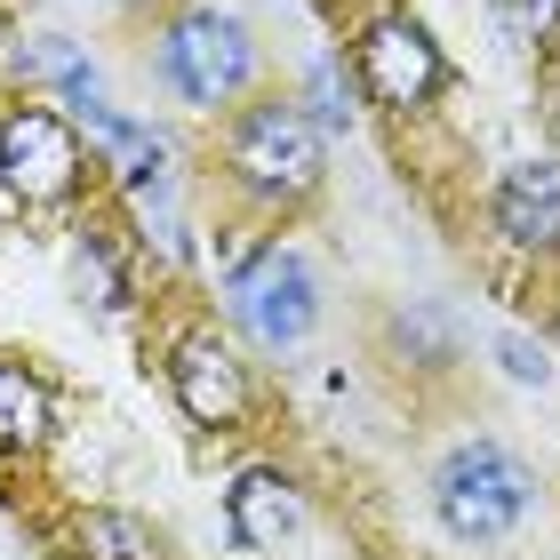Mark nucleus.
<instances>
[{
    "label": "nucleus",
    "instance_id": "1",
    "mask_svg": "<svg viewBox=\"0 0 560 560\" xmlns=\"http://www.w3.org/2000/svg\"><path fill=\"white\" fill-rule=\"evenodd\" d=\"M224 176L265 209L304 200L320 185V129L296 105H248L233 120V137H224Z\"/></svg>",
    "mask_w": 560,
    "mask_h": 560
},
{
    "label": "nucleus",
    "instance_id": "2",
    "mask_svg": "<svg viewBox=\"0 0 560 560\" xmlns=\"http://www.w3.org/2000/svg\"><path fill=\"white\" fill-rule=\"evenodd\" d=\"M161 72L185 105H233V96L257 81V33L233 9H185L161 33Z\"/></svg>",
    "mask_w": 560,
    "mask_h": 560
},
{
    "label": "nucleus",
    "instance_id": "3",
    "mask_svg": "<svg viewBox=\"0 0 560 560\" xmlns=\"http://www.w3.org/2000/svg\"><path fill=\"white\" fill-rule=\"evenodd\" d=\"M432 504H441V528H448V537L497 545L504 528L521 521V504H528V472H521L497 441H465L441 472H432Z\"/></svg>",
    "mask_w": 560,
    "mask_h": 560
},
{
    "label": "nucleus",
    "instance_id": "4",
    "mask_svg": "<svg viewBox=\"0 0 560 560\" xmlns=\"http://www.w3.org/2000/svg\"><path fill=\"white\" fill-rule=\"evenodd\" d=\"M352 72H361V89L376 96V105H393V113H417L441 96L448 81V65H441V48H432V33L417 16H376L361 40H352Z\"/></svg>",
    "mask_w": 560,
    "mask_h": 560
},
{
    "label": "nucleus",
    "instance_id": "5",
    "mask_svg": "<svg viewBox=\"0 0 560 560\" xmlns=\"http://www.w3.org/2000/svg\"><path fill=\"white\" fill-rule=\"evenodd\" d=\"M0 185L16 200H65L81 185V137H72V120H57L48 105H16L0 120Z\"/></svg>",
    "mask_w": 560,
    "mask_h": 560
},
{
    "label": "nucleus",
    "instance_id": "6",
    "mask_svg": "<svg viewBox=\"0 0 560 560\" xmlns=\"http://www.w3.org/2000/svg\"><path fill=\"white\" fill-rule=\"evenodd\" d=\"M233 313L248 320V337H257V345H272V352L296 345L304 328H313V313H320L313 272H304L289 248H265V257L233 280Z\"/></svg>",
    "mask_w": 560,
    "mask_h": 560
},
{
    "label": "nucleus",
    "instance_id": "7",
    "mask_svg": "<svg viewBox=\"0 0 560 560\" xmlns=\"http://www.w3.org/2000/svg\"><path fill=\"white\" fill-rule=\"evenodd\" d=\"M168 385H176V400H185L192 424H241V417H248V376H241V361L209 337V328L176 337V352H168Z\"/></svg>",
    "mask_w": 560,
    "mask_h": 560
},
{
    "label": "nucleus",
    "instance_id": "8",
    "mask_svg": "<svg viewBox=\"0 0 560 560\" xmlns=\"http://www.w3.org/2000/svg\"><path fill=\"white\" fill-rule=\"evenodd\" d=\"M224 521H233V537H241V545L272 552V545H289L296 528H304V489H296L289 472L257 465V472H241L233 489H224Z\"/></svg>",
    "mask_w": 560,
    "mask_h": 560
},
{
    "label": "nucleus",
    "instance_id": "9",
    "mask_svg": "<svg viewBox=\"0 0 560 560\" xmlns=\"http://www.w3.org/2000/svg\"><path fill=\"white\" fill-rule=\"evenodd\" d=\"M497 233L513 248H552L560 241V161H521L497 185Z\"/></svg>",
    "mask_w": 560,
    "mask_h": 560
},
{
    "label": "nucleus",
    "instance_id": "10",
    "mask_svg": "<svg viewBox=\"0 0 560 560\" xmlns=\"http://www.w3.org/2000/svg\"><path fill=\"white\" fill-rule=\"evenodd\" d=\"M40 432H48V393H40V376L16 369V361H0V448H33Z\"/></svg>",
    "mask_w": 560,
    "mask_h": 560
},
{
    "label": "nucleus",
    "instance_id": "11",
    "mask_svg": "<svg viewBox=\"0 0 560 560\" xmlns=\"http://www.w3.org/2000/svg\"><path fill=\"white\" fill-rule=\"evenodd\" d=\"M81 545H89V560H161V537L137 513H89Z\"/></svg>",
    "mask_w": 560,
    "mask_h": 560
},
{
    "label": "nucleus",
    "instance_id": "12",
    "mask_svg": "<svg viewBox=\"0 0 560 560\" xmlns=\"http://www.w3.org/2000/svg\"><path fill=\"white\" fill-rule=\"evenodd\" d=\"M81 113H89V129L113 144V161H120V176H129V185L161 176V144H152L144 129H129V120H120V113H105V105H81Z\"/></svg>",
    "mask_w": 560,
    "mask_h": 560
},
{
    "label": "nucleus",
    "instance_id": "13",
    "mask_svg": "<svg viewBox=\"0 0 560 560\" xmlns=\"http://www.w3.org/2000/svg\"><path fill=\"white\" fill-rule=\"evenodd\" d=\"M497 16H504V33H513V40H545L560 24V0H497Z\"/></svg>",
    "mask_w": 560,
    "mask_h": 560
},
{
    "label": "nucleus",
    "instance_id": "14",
    "mask_svg": "<svg viewBox=\"0 0 560 560\" xmlns=\"http://www.w3.org/2000/svg\"><path fill=\"white\" fill-rule=\"evenodd\" d=\"M504 369H513L521 385H528V376H537V385H545V352H528L521 337H504Z\"/></svg>",
    "mask_w": 560,
    "mask_h": 560
}]
</instances>
